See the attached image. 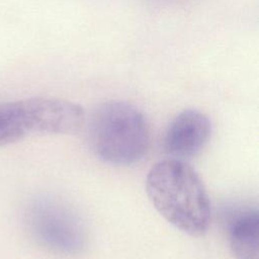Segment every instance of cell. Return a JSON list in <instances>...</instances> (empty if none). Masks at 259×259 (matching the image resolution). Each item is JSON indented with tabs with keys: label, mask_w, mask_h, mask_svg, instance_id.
<instances>
[{
	"label": "cell",
	"mask_w": 259,
	"mask_h": 259,
	"mask_svg": "<svg viewBox=\"0 0 259 259\" xmlns=\"http://www.w3.org/2000/svg\"><path fill=\"white\" fill-rule=\"evenodd\" d=\"M147 195L172 226L192 237L204 235L211 219L210 201L197 172L178 159L152 166L146 178Z\"/></svg>",
	"instance_id": "cell-1"
},
{
	"label": "cell",
	"mask_w": 259,
	"mask_h": 259,
	"mask_svg": "<svg viewBox=\"0 0 259 259\" xmlns=\"http://www.w3.org/2000/svg\"><path fill=\"white\" fill-rule=\"evenodd\" d=\"M88 140L94 155L111 165H132L146 154L149 125L144 113L124 100L99 104L88 123Z\"/></svg>",
	"instance_id": "cell-2"
},
{
	"label": "cell",
	"mask_w": 259,
	"mask_h": 259,
	"mask_svg": "<svg viewBox=\"0 0 259 259\" xmlns=\"http://www.w3.org/2000/svg\"><path fill=\"white\" fill-rule=\"evenodd\" d=\"M26 222L33 238L50 251L74 256L86 246V231L80 217L54 198H37L30 203Z\"/></svg>",
	"instance_id": "cell-3"
},
{
	"label": "cell",
	"mask_w": 259,
	"mask_h": 259,
	"mask_svg": "<svg viewBox=\"0 0 259 259\" xmlns=\"http://www.w3.org/2000/svg\"><path fill=\"white\" fill-rule=\"evenodd\" d=\"M10 104L25 136L30 133L72 135L85 122L83 107L62 98L33 97Z\"/></svg>",
	"instance_id": "cell-4"
},
{
	"label": "cell",
	"mask_w": 259,
	"mask_h": 259,
	"mask_svg": "<svg viewBox=\"0 0 259 259\" xmlns=\"http://www.w3.org/2000/svg\"><path fill=\"white\" fill-rule=\"evenodd\" d=\"M210 131L211 123L205 113L194 108L184 109L169 123L163 138V149L178 160L194 157L207 143Z\"/></svg>",
	"instance_id": "cell-5"
},
{
	"label": "cell",
	"mask_w": 259,
	"mask_h": 259,
	"mask_svg": "<svg viewBox=\"0 0 259 259\" xmlns=\"http://www.w3.org/2000/svg\"><path fill=\"white\" fill-rule=\"evenodd\" d=\"M259 215L257 209L239 212L231 221L229 244L236 259H258Z\"/></svg>",
	"instance_id": "cell-6"
},
{
	"label": "cell",
	"mask_w": 259,
	"mask_h": 259,
	"mask_svg": "<svg viewBox=\"0 0 259 259\" xmlns=\"http://www.w3.org/2000/svg\"><path fill=\"white\" fill-rule=\"evenodd\" d=\"M25 134L19 126L9 102L0 103V147L21 140Z\"/></svg>",
	"instance_id": "cell-7"
}]
</instances>
